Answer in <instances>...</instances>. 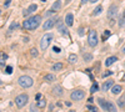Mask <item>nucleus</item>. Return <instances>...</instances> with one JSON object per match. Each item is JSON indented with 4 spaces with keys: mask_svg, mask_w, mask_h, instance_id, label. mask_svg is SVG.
I'll return each instance as SVG.
<instances>
[{
    "mask_svg": "<svg viewBox=\"0 0 125 112\" xmlns=\"http://www.w3.org/2000/svg\"><path fill=\"white\" fill-rule=\"evenodd\" d=\"M11 72H13V67L11 66H8L6 67V74H11Z\"/></svg>",
    "mask_w": 125,
    "mask_h": 112,
    "instance_id": "nucleus-33",
    "label": "nucleus"
},
{
    "mask_svg": "<svg viewBox=\"0 0 125 112\" xmlns=\"http://www.w3.org/2000/svg\"><path fill=\"white\" fill-rule=\"evenodd\" d=\"M109 36H110V31L109 30L104 31V40H105V37H109Z\"/></svg>",
    "mask_w": 125,
    "mask_h": 112,
    "instance_id": "nucleus-32",
    "label": "nucleus"
},
{
    "mask_svg": "<svg viewBox=\"0 0 125 112\" xmlns=\"http://www.w3.org/2000/svg\"><path fill=\"white\" fill-rule=\"evenodd\" d=\"M61 69H63V64L61 62H56L55 65L53 66V70L54 71H60Z\"/></svg>",
    "mask_w": 125,
    "mask_h": 112,
    "instance_id": "nucleus-18",
    "label": "nucleus"
},
{
    "mask_svg": "<svg viewBox=\"0 0 125 112\" xmlns=\"http://www.w3.org/2000/svg\"><path fill=\"white\" fill-rule=\"evenodd\" d=\"M28 100H29V96L28 95H25V93H21V95H19L18 97L15 98V103H16V106L18 107H24V106L28 103Z\"/></svg>",
    "mask_w": 125,
    "mask_h": 112,
    "instance_id": "nucleus-5",
    "label": "nucleus"
},
{
    "mask_svg": "<svg viewBox=\"0 0 125 112\" xmlns=\"http://www.w3.org/2000/svg\"><path fill=\"white\" fill-rule=\"evenodd\" d=\"M60 8H61V0H56V1L53 4L51 10H54V11H58V10L60 9Z\"/></svg>",
    "mask_w": 125,
    "mask_h": 112,
    "instance_id": "nucleus-16",
    "label": "nucleus"
},
{
    "mask_svg": "<svg viewBox=\"0 0 125 112\" xmlns=\"http://www.w3.org/2000/svg\"><path fill=\"white\" fill-rule=\"evenodd\" d=\"M108 112H116V107L113 102H109V107H108Z\"/></svg>",
    "mask_w": 125,
    "mask_h": 112,
    "instance_id": "nucleus-20",
    "label": "nucleus"
},
{
    "mask_svg": "<svg viewBox=\"0 0 125 112\" xmlns=\"http://www.w3.org/2000/svg\"><path fill=\"white\" fill-rule=\"evenodd\" d=\"M70 1H71V0H66V3H65V4H68V3H70Z\"/></svg>",
    "mask_w": 125,
    "mask_h": 112,
    "instance_id": "nucleus-43",
    "label": "nucleus"
},
{
    "mask_svg": "<svg viewBox=\"0 0 125 112\" xmlns=\"http://www.w3.org/2000/svg\"><path fill=\"white\" fill-rule=\"evenodd\" d=\"M40 22H41V16L35 15V16H31V18L26 19L23 22V26H24V29H26V30H34V29H36V27L40 25Z\"/></svg>",
    "mask_w": 125,
    "mask_h": 112,
    "instance_id": "nucleus-1",
    "label": "nucleus"
},
{
    "mask_svg": "<svg viewBox=\"0 0 125 112\" xmlns=\"http://www.w3.org/2000/svg\"><path fill=\"white\" fill-rule=\"evenodd\" d=\"M70 97H71V100H74V101H80L85 97V92L83 90H75V91L71 92Z\"/></svg>",
    "mask_w": 125,
    "mask_h": 112,
    "instance_id": "nucleus-6",
    "label": "nucleus"
},
{
    "mask_svg": "<svg viewBox=\"0 0 125 112\" xmlns=\"http://www.w3.org/2000/svg\"><path fill=\"white\" fill-rule=\"evenodd\" d=\"M76 60H78V57H76V55H74V54H71L69 56V62H71V64H74V62H76Z\"/></svg>",
    "mask_w": 125,
    "mask_h": 112,
    "instance_id": "nucleus-22",
    "label": "nucleus"
},
{
    "mask_svg": "<svg viewBox=\"0 0 125 112\" xmlns=\"http://www.w3.org/2000/svg\"><path fill=\"white\" fill-rule=\"evenodd\" d=\"M24 41H25V42H28V41H29V37H28V36H25V37H24Z\"/></svg>",
    "mask_w": 125,
    "mask_h": 112,
    "instance_id": "nucleus-40",
    "label": "nucleus"
},
{
    "mask_svg": "<svg viewBox=\"0 0 125 112\" xmlns=\"http://www.w3.org/2000/svg\"><path fill=\"white\" fill-rule=\"evenodd\" d=\"M30 112H39V110H38V106L31 105L30 106Z\"/></svg>",
    "mask_w": 125,
    "mask_h": 112,
    "instance_id": "nucleus-29",
    "label": "nucleus"
},
{
    "mask_svg": "<svg viewBox=\"0 0 125 112\" xmlns=\"http://www.w3.org/2000/svg\"><path fill=\"white\" fill-rule=\"evenodd\" d=\"M90 3H96V1H99V0H89Z\"/></svg>",
    "mask_w": 125,
    "mask_h": 112,
    "instance_id": "nucleus-41",
    "label": "nucleus"
},
{
    "mask_svg": "<svg viewBox=\"0 0 125 112\" xmlns=\"http://www.w3.org/2000/svg\"><path fill=\"white\" fill-rule=\"evenodd\" d=\"M69 112H75V111H73V110H71V111H69Z\"/></svg>",
    "mask_w": 125,
    "mask_h": 112,
    "instance_id": "nucleus-44",
    "label": "nucleus"
},
{
    "mask_svg": "<svg viewBox=\"0 0 125 112\" xmlns=\"http://www.w3.org/2000/svg\"><path fill=\"white\" fill-rule=\"evenodd\" d=\"M114 86V81L113 80H108L104 85H103V90H104V91H108V90H109L110 87H113Z\"/></svg>",
    "mask_w": 125,
    "mask_h": 112,
    "instance_id": "nucleus-14",
    "label": "nucleus"
},
{
    "mask_svg": "<svg viewBox=\"0 0 125 112\" xmlns=\"http://www.w3.org/2000/svg\"><path fill=\"white\" fill-rule=\"evenodd\" d=\"M88 0H81V4H84V3H86Z\"/></svg>",
    "mask_w": 125,
    "mask_h": 112,
    "instance_id": "nucleus-42",
    "label": "nucleus"
},
{
    "mask_svg": "<svg viewBox=\"0 0 125 112\" xmlns=\"http://www.w3.org/2000/svg\"><path fill=\"white\" fill-rule=\"evenodd\" d=\"M116 60H118L116 56H110V57H108V59L105 60V66L109 67V66H110V65H113L114 62H116Z\"/></svg>",
    "mask_w": 125,
    "mask_h": 112,
    "instance_id": "nucleus-13",
    "label": "nucleus"
},
{
    "mask_svg": "<svg viewBox=\"0 0 125 112\" xmlns=\"http://www.w3.org/2000/svg\"><path fill=\"white\" fill-rule=\"evenodd\" d=\"M101 11H103V6H101V5H99V6H96L95 10L93 11V15H94V16H95V15H99Z\"/></svg>",
    "mask_w": 125,
    "mask_h": 112,
    "instance_id": "nucleus-19",
    "label": "nucleus"
},
{
    "mask_svg": "<svg viewBox=\"0 0 125 112\" xmlns=\"http://www.w3.org/2000/svg\"><path fill=\"white\" fill-rule=\"evenodd\" d=\"M41 1H46V0H41Z\"/></svg>",
    "mask_w": 125,
    "mask_h": 112,
    "instance_id": "nucleus-46",
    "label": "nucleus"
},
{
    "mask_svg": "<svg viewBox=\"0 0 125 112\" xmlns=\"http://www.w3.org/2000/svg\"><path fill=\"white\" fill-rule=\"evenodd\" d=\"M86 108H88L89 112H98V110L94 107V106H90V105H89V106H86Z\"/></svg>",
    "mask_w": 125,
    "mask_h": 112,
    "instance_id": "nucleus-28",
    "label": "nucleus"
},
{
    "mask_svg": "<svg viewBox=\"0 0 125 112\" xmlns=\"http://www.w3.org/2000/svg\"><path fill=\"white\" fill-rule=\"evenodd\" d=\"M19 27V24L18 22H13L11 25H10V30H14V29H18Z\"/></svg>",
    "mask_w": 125,
    "mask_h": 112,
    "instance_id": "nucleus-30",
    "label": "nucleus"
},
{
    "mask_svg": "<svg viewBox=\"0 0 125 112\" xmlns=\"http://www.w3.org/2000/svg\"><path fill=\"white\" fill-rule=\"evenodd\" d=\"M65 24H66L68 26H73V24H74V15L71 13H69L66 16H65Z\"/></svg>",
    "mask_w": 125,
    "mask_h": 112,
    "instance_id": "nucleus-11",
    "label": "nucleus"
},
{
    "mask_svg": "<svg viewBox=\"0 0 125 112\" xmlns=\"http://www.w3.org/2000/svg\"><path fill=\"white\" fill-rule=\"evenodd\" d=\"M45 80H46L48 82H53L54 80H55V76L51 75V74H48V75H45Z\"/></svg>",
    "mask_w": 125,
    "mask_h": 112,
    "instance_id": "nucleus-21",
    "label": "nucleus"
},
{
    "mask_svg": "<svg viewBox=\"0 0 125 112\" xmlns=\"http://www.w3.org/2000/svg\"><path fill=\"white\" fill-rule=\"evenodd\" d=\"M19 85L24 88H29L33 86V78L30 76H20L19 77Z\"/></svg>",
    "mask_w": 125,
    "mask_h": 112,
    "instance_id": "nucleus-3",
    "label": "nucleus"
},
{
    "mask_svg": "<svg viewBox=\"0 0 125 112\" xmlns=\"http://www.w3.org/2000/svg\"><path fill=\"white\" fill-rule=\"evenodd\" d=\"M36 9H38V5H36V4H31L30 6L28 8V9L23 11V15H24V16L29 15V14H31V13H34V11H35Z\"/></svg>",
    "mask_w": 125,
    "mask_h": 112,
    "instance_id": "nucleus-10",
    "label": "nucleus"
},
{
    "mask_svg": "<svg viewBox=\"0 0 125 112\" xmlns=\"http://www.w3.org/2000/svg\"><path fill=\"white\" fill-rule=\"evenodd\" d=\"M79 34H80V35H83V27H80V29H79Z\"/></svg>",
    "mask_w": 125,
    "mask_h": 112,
    "instance_id": "nucleus-39",
    "label": "nucleus"
},
{
    "mask_svg": "<svg viewBox=\"0 0 125 112\" xmlns=\"http://www.w3.org/2000/svg\"><path fill=\"white\" fill-rule=\"evenodd\" d=\"M38 102H39V103H38V107H44V106L46 105L45 100H40V101H38Z\"/></svg>",
    "mask_w": 125,
    "mask_h": 112,
    "instance_id": "nucleus-27",
    "label": "nucleus"
},
{
    "mask_svg": "<svg viewBox=\"0 0 125 112\" xmlns=\"http://www.w3.org/2000/svg\"><path fill=\"white\" fill-rule=\"evenodd\" d=\"M116 14H118V8L115 6V5H111V6L109 8V10H108V18L109 19H115Z\"/></svg>",
    "mask_w": 125,
    "mask_h": 112,
    "instance_id": "nucleus-9",
    "label": "nucleus"
},
{
    "mask_svg": "<svg viewBox=\"0 0 125 112\" xmlns=\"http://www.w3.org/2000/svg\"><path fill=\"white\" fill-rule=\"evenodd\" d=\"M51 40H53V34H45L44 36H43V39H41V41H40V47H41V50H45L48 49V46H49V44L51 42Z\"/></svg>",
    "mask_w": 125,
    "mask_h": 112,
    "instance_id": "nucleus-4",
    "label": "nucleus"
},
{
    "mask_svg": "<svg viewBox=\"0 0 125 112\" xmlns=\"http://www.w3.org/2000/svg\"><path fill=\"white\" fill-rule=\"evenodd\" d=\"M1 57H3L1 60H6V59H8V55H6V54H3V55H1Z\"/></svg>",
    "mask_w": 125,
    "mask_h": 112,
    "instance_id": "nucleus-38",
    "label": "nucleus"
},
{
    "mask_svg": "<svg viewBox=\"0 0 125 112\" xmlns=\"http://www.w3.org/2000/svg\"><path fill=\"white\" fill-rule=\"evenodd\" d=\"M124 101H125V96H123L118 100V105L120 106V107H124Z\"/></svg>",
    "mask_w": 125,
    "mask_h": 112,
    "instance_id": "nucleus-24",
    "label": "nucleus"
},
{
    "mask_svg": "<svg viewBox=\"0 0 125 112\" xmlns=\"http://www.w3.org/2000/svg\"><path fill=\"white\" fill-rule=\"evenodd\" d=\"M55 26H56V29H58L59 32H61V34H68V30L65 29V21H63L61 19H58V20H56Z\"/></svg>",
    "mask_w": 125,
    "mask_h": 112,
    "instance_id": "nucleus-7",
    "label": "nucleus"
},
{
    "mask_svg": "<svg viewBox=\"0 0 125 112\" xmlns=\"http://www.w3.org/2000/svg\"><path fill=\"white\" fill-rule=\"evenodd\" d=\"M98 90H99V88H98V83L95 82L94 85L91 86V88H90V92H91V93H94V92H96V91H98Z\"/></svg>",
    "mask_w": 125,
    "mask_h": 112,
    "instance_id": "nucleus-25",
    "label": "nucleus"
},
{
    "mask_svg": "<svg viewBox=\"0 0 125 112\" xmlns=\"http://www.w3.org/2000/svg\"><path fill=\"white\" fill-rule=\"evenodd\" d=\"M123 51H124V54H125V49H124V50H123Z\"/></svg>",
    "mask_w": 125,
    "mask_h": 112,
    "instance_id": "nucleus-45",
    "label": "nucleus"
},
{
    "mask_svg": "<svg viewBox=\"0 0 125 112\" xmlns=\"http://www.w3.org/2000/svg\"><path fill=\"white\" fill-rule=\"evenodd\" d=\"M53 14H55V11H54V10L46 11V13H45V16H50V15H53Z\"/></svg>",
    "mask_w": 125,
    "mask_h": 112,
    "instance_id": "nucleus-31",
    "label": "nucleus"
},
{
    "mask_svg": "<svg viewBox=\"0 0 125 112\" xmlns=\"http://www.w3.org/2000/svg\"><path fill=\"white\" fill-rule=\"evenodd\" d=\"M10 3H11V0H6V1L4 3V8H8L9 5H10Z\"/></svg>",
    "mask_w": 125,
    "mask_h": 112,
    "instance_id": "nucleus-34",
    "label": "nucleus"
},
{
    "mask_svg": "<svg viewBox=\"0 0 125 112\" xmlns=\"http://www.w3.org/2000/svg\"><path fill=\"white\" fill-rule=\"evenodd\" d=\"M91 59H93V55L91 54H84V61L89 62V61H91Z\"/></svg>",
    "mask_w": 125,
    "mask_h": 112,
    "instance_id": "nucleus-23",
    "label": "nucleus"
},
{
    "mask_svg": "<svg viewBox=\"0 0 125 112\" xmlns=\"http://www.w3.org/2000/svg\"><path fill=\"white\" fill-rule=\"evenodd\" d=\"M30 54H31L33 57H36V56H38V50H36L35 47H33V49L30 50Z\"/></svg>",
    "mask_w": 125,
    "mask_h": 112,
    "instance_id": "nucleus-26",
    "label": "nucleus"
},
{
    "mask_svg": "<svg viewBox=\"0 0 125 112\" xmlns=\"http://www.w3.org/2000/svg\"><path fill=\"white\" fill-rule=\"evenodd\" d=\"M98 102H99V105L101 106L103 110H104V111H108V107H109V102H108V101H104V98L99 97V98H98Z\"/></svg>",
    "mask_w": 125,
    "mask_h": 112,
    "instance_id": "nucleus-12",
    "label": "nucleus"
},
{
    "mask_svg": "<svg viewBox=\"0 0 125 112\" xmlns=\"http://www.w3.org/2000/svg\"><path fill=\"white\" fill-rule=\"evenodd\" d=\"M41 100V93H38L36 95V101H40Z\"/></svg>",
    "mask_w": 125,
    "mask_h": 112,
    "instance_id": "nucleus-37",
    "label": "nucleus"
},
{
    "mask_svg": "<svg viewBox=\"0 0 125 112\" xmlns=\"http://www.w3.org/2000/svg\"><path fill=\"white\" fill-rule=\"evenodd\" d=\"M55 24H56V20L54 18H51V19H49V20H46L44 22L43 27H44V30H50V29H53V27L55 26Z\"/></svg>",
    "mask_w": 125,
    "mask_h": 112,
    "instance_id": "nucleus-8",
    "label": "nucleus"
},
{
    "mask_svg": "<svg viewBox=\"0 0 125 112\" xmlns=\"http://www.w3.org/2000/svg\"><path fill=\"white\" fill-rule=\"evenodd\" d=\"M88 42L91 47H95L98 45V34L95 30L90 29L89 30V34H88Z\"/></svg>",
    "mask_w": 125,
    "mask_h": 112,
    "instance_id": "nucleus-2",
    "label": "nucleus"
},
{
    "mask_svg": "<svg viewBox=\"0 0 125 112\" xmlns=\"http://www.w3.org/2000/svg\"><path fill=\"white\" fill-rule=\"evenodd\" d=\"M121 90H123V87H121L120 85H115V86L111 87V92H113L114 95H118V93L121 92Z\"/></svg>",
    "mask_w": 125,
    "mask_h": 112,
    "instance_id": "nucleus-15",
    "label": "nucleus"
},
{
    "mask_svg": "<svg viewBox=\"0 0 125 112\" xmlns=\"http://www.w3.org/2000/svg\"><path fill=\"white\" fill-rule=\"evenodd\" d=\"M53 50H54L55 52H60V47H58V46H54V47H53Z\"/></svg>",
    "mask_w": 125,
    "mask_h": 112,
    "instance_id": "nucleus-36",
    "label": "nucleus"
},
{
    "mask_svg": "<svg viewBox=\"0 0 125 112\" xmlns=\"http://www.w3.org/2000/svg\"><path fill=\"white\" fill-rule=\"evenodd\" d=\"M53 93H55V95H63V88L61 86H55L53 88Z\"/></svg>",
    "mask_w": 125,
    "mask_h": 112,
    "instance_id": "nucleus-17",
    "label": "nucleus"
},
{
    "mask_svg": "<svg viewBox=\"0 0 125 112\" xmlns=\"http://www.w3.org/2000/svg\"><path fill=\"white\" fill-rule=\"evenodd\" d=\"M111 75V71H106L104 75H103V77H108V76H110Z\"/></svg>",
    "mask_w": 125,
    "mask_h": 112,
    "instance_id": "nucleus-35",
    "label": "nucleus"
}]
</instances>
